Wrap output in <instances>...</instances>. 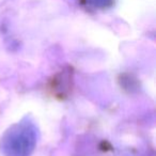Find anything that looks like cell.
Listing matches in <instances>:
<instances>
[{
	"label": "cell",
	"mask_w": 156,
	"mask_h": 156,
	"mask_svg": "<svg viewBox=\"0 0 156 156\" xmlns=\"http://www.w3.org/2000/svg\"><path fill=\"white\" fill-rule=\"evenodd\" d=\"M37 127L29 119L13 124L1 138V152L5 156H30L37 142Z\"/></svg>",
	"instance_id": "obj_1"
},
{
	"label": "cell",
	"mask_w": 156,
	"mask_h": 156,
	"mask_svg": "<svg viewBox=\"0 0 156 156\" xmlns=\"http://www.w3.org/2000/svg\"><path fill=\"white\" fill-rule=\"evenodd\" d=\"M93 7L100 8V9H106L113 5V0H88Z\"/></svg>",
	"instance_id": "obj_2"
}]
</instances>
